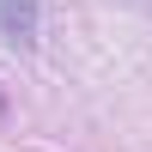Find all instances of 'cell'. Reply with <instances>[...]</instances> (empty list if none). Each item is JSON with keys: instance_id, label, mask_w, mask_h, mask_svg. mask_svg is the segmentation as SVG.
<instances>
[{"instance_id": "obj_1", "label": "cell", "mask_w": 152, "mask_h": 152, "mask_svg": "<svg viewBox=\"0 0 152 152\" xmlns=\"http://www.w3.org/2000/svg\"><path fill=\"white\" fill-rule=\"evenodd\" d=\"M0 31H6L12 49H31L37 31H43V6L37 0H0Z\"/></svg>"}]
</instances>
